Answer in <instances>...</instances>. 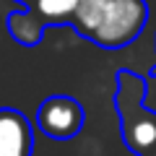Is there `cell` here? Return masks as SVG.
Masks as SVG:
<instances>
[{"label": "cell", "mask_w": 156, "mask_h": 156, "mask_svg": "<svg viewBox=\"0 0 156 156\" xmlns=\"http://www.w3.org/2000/svg\"><path fill=\"white\" fill-rule=\"evenodd\" d=\"M146 0H81L70 26L101 50H122L143 34Z\"/></svg>", "instance_id": "6da1fadb"}, {"label": "cell", "mask_w": 156, "mask_h": 156, "mask_svg": "<svg viewBox=\"0 0 156 156\" xmlns=\"http://www.w3.org/2000/svg\"><path fill=\"white\" fill-rule=\"evenodd\" d=\"M148 156H156V151H154V154H148Z\"/></svg>", "instance_id": "9c48e42d"}, {"label": "cell", "mask_w": 156, "mask_h": 156, "mask_svg": "<svg viewBox=\"0 0 156 156\" xmlns=\"http://www.w3.org/2000/svg\"><path fill=\"white\" fill-rule=\"evenodd\" d=\"M151 78H156V65H154V68H151Z\"/></svg>", "instance_id": "ba28073f"}, {"label": "cell", "mask_w": 156, "mask_h": 156, "mask_svg": "<svg viewBox=\"0 0 156 156\" xmlns=\"http://www.w3.org/2000/svg\"><path fill=\"white\" fill-rule=\"evenodd\" d=\"M86 122V112L81 107V101L65 94L47 96L37 112V125L47 138L55 140H70L76 138Z\"/></svg>", "instance_id": "3957f363"}, {"label": "cell", "mask_w": 156, "mask_h": 156, "mask_svg": "<svg viewBox=\"0 0 156 156\" xmlns=\"http://www.w3.org/2000/svg\"><path fill=\"white\" fill-rule=\"evenodd\" d=\"M16 3H18V5H31L34 0H16Z\"/></svg>", "instance_id": "52a82bcc"}, {"label": "cell", "mask_w": 156, "mask_h": 156, "mask_svg": "<svg viewBox=\"0 0 156 156\" xmlns=\"http://www.w3.org/2000/svg\"><path fill=\"white\" fill-rule=\"evenodd\" d=\"M5 29L21 47H37L47 31V23L29 5H23L21 11H13L5 16Z\"/></svg>", "instance_id": "5b68a950"}, {"label": "cell", "mask_w": 156, "mask_h": 156, "mask_svg": "<svg viewBox=\"0 0 156 156\" xmlns=\"http://www.w3.org/2000/svg\"><path fill=\"white\" fill-rule=\"evenodd\" d=\"M34 130L29 117L18 109L0 107V156H31Z\"/></svg>", "instance_id": "277c9868"}, {"label": "cell", "mask_w": 156, "mask_h": 156, "mask_svg": "<svg viewBox=\"0 0 156 156\" xmlns=\"http://www.w3.org/2000/svg\"><path fill=\"white\" fill-rule=\"evenodd\" d=\"M78 5H81V0H34L29 8L47 26H70Z\"/></svg>", "instance_id": "8992f818"}, {"label": "cell", "mask_w": 156, "mask_h": 156, "mask_svg": "<svg viewBox=\"0 0 156 156\" xmlns=\"http://www.w3.org/2000/svg\"><path fill=\"white\" fill-rule=\"evenodd\" d=\"M115 107L120 115V130L128 151L148 156L156 151V109L146 107V78L120 68L117 70Z\"/></svg>", "instance_id": "7a4b0ae2"}]
</instances>
